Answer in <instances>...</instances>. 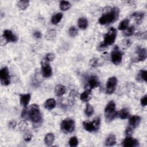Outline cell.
Returning a JSON list of instances; mask_svg holds the SVG:
<instances>
[{
	"label": "cell",
	"mask_w": 147,
	"mask_h": 147,
	"mask_svg": "<svg viewBox=\"0 0 147 147\" xmlns=\"http://www.w3.org/2000/svg\"><path fill=\"white\" fill-rule=\"evenodd\" d=\"M119 14L118 8L106 7L103 9L102 16L99 18V23L100 25H107L115 21Z\"/></svg>",
	"instance_id": "1"
},
{
	"label": "cell",
	"mask_w": 147,
	"mask_h": 147,
	"mask_svg": "<svg viewBox=\"0 0 147 147\" xmlns=\"http://www.w3.org/2000/svg\"><path fill=\"white\" fill-rule=\"evenodd\" d=\"M28 116L34 125H38L41 122L42 116L38 105L33 104L28 110Z\"/></svg>",
	"instance_id": "2"
},
{
	"label": "cell",
	"mask_w": 147,
	"mask_h": 147,
	"mask_svg": "<svg viewBox=\"0 0 147 147\" xmlns=\"http://www.w3.org/2000/svg\"><path fill=\"white\" fill-rule=\"evenodd\" d=\"M117 33V30L115 28H110L107 32L104 35L103 41L99 45V47L105 48L109 45H112L116 39Z\"/></svg>",
	"instance_id": "3"
},
{
	"label": "cell",
	"mask_w": 147,
	"mask_h": 147,
	"mask_svg": "<svg viewBox=\"0 0 147 147\" xmlns=\"http://www.w3.org/2000/svg\"><path fill=\"white\" fill-rule=\"evenodd\" d=\"M115 103L113 100L110 101L106 105L105 109V115L107 122H110L117 117V112L115 111Z\"/></svg>",
	"instance_id": "4"
},
{
	"label": "cell",
	"mask_w": 147,
	"mask_h": 147,
	"mask_svg": "<svg viewBox=\"0 0 147 147\" xmlns=\"http://www.w3.org/2000/svg\"><path fill=\"white\" fill-rule=\"evenodd\" d=\"M75 121L71 118H65L63 119L60 124V128L64 133H70L75 130Z\"/></svg>",
	"instance_id": "5"
},
{
	"label": "cell",
	"mask_w": 147,
	"mask_h": 147,
	"mask_svg": "<svg viewBox=\"0 0 147 147\" xmlns=\"http://www.w3.org/2000/svg\"><path fill=\"white\" fill-rule=\"evenodd\" d=\"M122 52L117 45H115L111 53V60L112 63L115 65H118L122 61Z\"/></svg>",
	"instance_id": "6"
},
{
	"label": "cell",
	"mask_w": 147,
	"mask_h": 147,
	"mask_svg": "<svg viewBox=\"0 0 147 147\" xmlns=\"http://www.w3.org/2000/svg\"><path fill=\"white\" fill-rule=\"evenodd\" d=\"M0 80L2 85L8 86L10 83L9 69L7 67H3L0 71Z\"/></svg>",
	"instance_id": "7"
},
{
	"label": "cell",
	"mask_w": 147,
	"mask_h": 147,
	"mask_svg": "<svg viewBox=\"0 0 147 147\" xmlns=\"http://www.w3.org/2000/svg\"><path fill=\"white\" fill-rule=\"evenodd\" d=\"M100 84V82L98 78L95 75H90L87 78L86 82V90L94 89L98 87Z\"/></svg>",
	"instance_id": "8"
},
{
	"label": "cell",
	"mask_w": 147,
	"mask_h": 147,
	"mask_svg": "<svg viewBox=\"0 0 147 147\" xmlns=\"http://www.w3.org/2000/svg\"><path fill=\"white\" fill-rule=\"evenodd\" d=\"M117 84V79L115 76L110 77L108 79L106 86V92L107 94H111L114 92L116 86Z\"/></svg>",
	"instance_id": "9"
},
{
	"label": "cell",
	"mask_w": 147,
	"mask_h": 147,
	"mask_svg": "<svg viewBox=\"0 0 147 147\" xmlns=\"http://www.w3.org/2000/svg\"><path fill=\"white\" fill-rule=\"evenodd\" d=\"M41 74L43 77L49 78L52 74V69L51 66L47 61L44 60L41 63Z\"/></svg>",
	"instance_id": "10"
},
{
	"label": "cell",
	"mask_w": 147,
	"mask_h": 147,
	"mask_svg": "<svg viewBox=\"0 0 147 147\" xmlns=\"http://www.w3.org/2000/svg\"><path fill=\"white\" fill-rule=\"evenodd\" d=\"M2 37L4 41L5 40L6 43L9 42H16L18 40L17 36L13 34V32L10 30H4Z\"/></svg>",
	"instance_id": "11"
},
{
	"label": "cell",
	"mask_w": 147,
	"mask_h": 147,
	"mask_svg": "<svg viewBox=\"0 0 147 147\" xmlns=\"http://www.w3.org/2000/svg\"><path fill=\"white\" fill-rule=\"evenodd\" d=\"M122 145L124 147H136L139 145V142L137 140L130 136L127 137L123 140Z\"/></svg>",
	"instance_id": "12"
},
{
	"label": "cell",
	"mask_w": 147,
	"mask_h": 147,
	"mask_svg": "<svg viewBox=\"0 0 147 147\" xmlns=\"http://www.w3.org/2000/svg\"><path fill=\"white\" fill-rule=\"evenodd\" d=\"M137 56L136 57V62H139L141 61H144L146 60L147 57V52L145 48H138L136 52Z\"/></svg>",
	"instance_id": "13"
},
{
	"label": "cell",
	"mask_w": 147,
	"mask_h": 147,
	"mask_svg": "<svg viewBox=\"0 0 147 147\" xmlns=\"http://www.w3.org/2000/svg\"><path fill=\"white\" fill-rule=\"evenodd\" d=\"M31 98V95L30 94H21L20 95V104L25 109L27 107Z\"/></svg>",
	"instance_id": "14"
},
{
	"label": "cell",
	"mask_w": 147,
	"mask_h": 147,
	"mask_svg": "<svg viewBox=\"0 0 147 147\" xmlns=\"http://www.w3.org/2000/svg\"><path fill=\"white\" fill-rule=\"evenodd\" d=\"M141 121V118L138 115H133L129 118V124L130 127L133 129L136 128L138 126Z\"/></svg>",
	"instance_id": "15"
},
{
	"label": "cell",
	"mask_w": 147,
	"mask_h": 147,
	"mask_svg": "<svg viewBox=\"0 0 147 147\" xmlns=\"http://www.w3.org/2000/svg\"><path fill=\"white\" fill-rule=\"evenodd\" d=\"M44 105L45 109L48 110H51L55 107L56 105V102L53 98H49L45 102Z\"/></svg>",
	"instance_id": "16"
},
{
	"label": "cell",
	"mask_w": 147,
	"mask_h": 147,
	"mask_svg": "<svg viewBox=\"0 0 147 147\" xmlns=\"http://www.w3.org/2000/svg\"><path fill=\"white\" fill-rule=\"evenodd\" d=\"M83 126L84 129L89 132H94L96 131L97 130L95 127L94 125H93L92 122L88 121H86L83 122Z\"/></svg>",
	"instance_id": "17"
},
{
	"label": "cell",
	"mask_w": 147,
	"mask_h": 147,
	"mask_svg": "<svg viewBox=\"0 0 147 147\" xmlns=\"http://www.w3.org/2000/svg\"><path fill=\"white\" fill-rule=\"evenodd\" d=\"M117 142L116 137L114 134H111L108 136L106 141H105V145L107 146H111L115 145Z\"/></svg>",
	"instance_id": "18"
},
{
	"label": "cell",
	"mask_w": 147,
	"mask_h": 147,
	"mask_svg": "<svg viewBox=\"0 0 147 147\" xmlns=\"http://www.w3.org/2000/svg\"><path fill=\"white\" fill-rule=\"evenodd\" d=\"M91 98V90H86L80 95V99L82 101L88 102Z\"/></svg>",
	"instance_id": "19"
},
{
	"label": "cell",
	"mask_w": 147,
	"mask_h": 147,
	"mask_svg": "<svg viewBox=\"0 0 147 147\" xmlns=\"http://www.w3.org/2000/svg\"><path fill=\"white\" fill-rule=\"evenodd\" d=\"M65 87L61 84H57L55 88V94L57 96H60L65 93Z\"/></svg>",
	"instance_id": "20"
},
{
	"label": "cell",
	"mask_w": 147,
	"mask_h": 147,
	"mask_svg": "<svg viewBox=\"0 0 147 147\" xmlns=\"http://www.w3.org/2000/svg\"><path fill=\"white\" fill-rule=\"evenodd\" d=\"M129 116V111L126 108L122 109L121 110L117 112V117H118L122 119H126Z\"/></svg>",
	"instance_id": "21"
},
{
	"label": "cell",
	"mask_w": 147,
	"mask_h": 147,
	"mask_svg": "<svg viewBox=\"0 0 147 147\" xmlns=\"http://www.w3.org/2000/svg\"><path fill=\"white\" fill-rule=\"evenodd\" d=\"M55 140V136L52 133H49L46 134L44 138V142L47 146H51Z\"/></svg>",
	"instance_id": "22"
},
{
	"label": "cell",
	"mask_w": 147,
	"mask_h": 147,
	"mask_svg": "<svg viewBox=\"0 0 147 147\" xmlns=\"http://www.w3.org/2000/svg\"><path fill=\"white\" fill-rule=\"evenodd\" d=\"M88 20L85 17H80L78 21V25L80 29L84 30L88 26Z\"/></svg>",
	"instance_id": "23"
},
{
	"label": "cell",
	"mask_w": 147,
	"mask_h": 147,
	"mask_svg": "<svg viewBox=\"0 0 147 147\" xmlns=\"http://www.w3.org/2000/svg\"><path fill=\"white\" fill-rule=\"evenodd\" d=\"M63 17V14L61 12H59L54 14L51 18V23L53 25L57 24L61 20Z\"/></svg>",
	"instance_id": "24"
},
{
	"label": "cell",
	"mask_w": 147,
	"mask_h": 147,
	"mask_svg": "<svg viewBox=\"0 0 147 147\" xmlns=\"http://www.w3.org/2000/svg\"><path fill=\"white\" fill-rule=\"evenodd\" d=\"M131 17L134 18L137 24H140L144 17V13L142 12H136L131 14Z\"/></svg>",
	"instance_id": "25"
},
{
	"label": "cell",
	"mask_w": 147,
	"mask_h": 147,
	"mask_svg": "<svg viewBox=\"0 0 147 147\" xmlns=\"http://www.w3.org/2000/svg\"><path fill=\"white\" fill-rule=\"evenodd\" d=\"M56 36V31L55 29H50L47 31L45 37L47 40H53Z\"/></svg>",
	"instance_id": "26"
},
{
	"label": "cell",
	"mask_w": 147,
	"mask_h": 147,
	"mask_svg": "<svg viewBox=\"0 0 147 147\" xmlns=\"http://www.w3.org/2000/svg\"><path fill=\"white\" fill-rule=\"evenodd\" d=\"M29 5V1L28 0H21L17 2L18 7L21 10H25Z\"/></svg>",
	"instance_id": "27"
},
{
	"label": "cell",
	"mask_w": 147,
	"mask_h": 147,
	"mask_svg": "<svg viewBox=\"0 0 147 147\" xmlns=\"http://www.w3.org/2000/svg\"><path fill=\"white\" fill-rule=\"evenodd\" d=\"M129 20L127 18L124 19L118 25V29L120 30H124L125 29H126L129 25Z\"/></svg>",
	"instance_id": "28"
},
{
	"label": "cell",
	"mask_w": 147,
	"mask_h": 147,
	"mask_svg": "<svg viewBox=\"0 0 147 147\" xmlns=\"http://www.w3.org/2000/svg\"><path fill=\"white\" fill-rule=\"evenodd\" d=\"M71 6V5L68 1H61L60 3V8L61 10H63V11H65L69 9Z\"/></svg>",
	"instance_id": "29"
},
{
	"label": "cell",
	"mask_w": 147,
	"mask_h": 147,
	"mask_svg": "<svg viewBox=\"0 0 147 147\" xmlns=\"http://www.w3.org/2000/svg\"><path fill=\"white\" fill-rule=\"evenodd\" d=\"M94 112V109L93 106L90 104H87L86 109H85V114L86 115L89 117L91 116Z\"/></svg>",
	"instance_id": "30"
},
{
	"label": "cell",
	"mask_w": 147,
	"mask_h": 147,
	"mask_svg": "<svg viewBox=\"0 0 147 147\" xmlns=\"http://www.w3.org/2000/svg\"><path fill=\"white\" fill-rule=\"evenodd\" d=\"M135 30V28L134 26H131L130 27H127L126 29L123 31V34L125 36H130L133 34Z\"/></svg>",
	"instance_id": "31"
},
{
	"label": "cell",
	"mask_w": 147,
	"mask_h": 147,
	"mask_svg": "<svg viewBox=\"0 0 147 147\" xmlns=\"http://www.w3.org/2000/svg\"><path fill=\"white\" fill-rule=\"evenodd\" d=\"M69 145L71 147H75L78 145V140L76 137L74 136L71 137L69 140Z\"/></svg>",
	"instance_id": "32"
},
{
	"label": "cell",
	"mask_w": 147,
	"mask_h": 147,
	"mask_svg": "<svg viewBox=\"0 0 147 147\" xmlns=\"http://www.w3.org/2000/svg\"><path fill=\"white\" fill-rule=\"evenodd\" d=\"M69 34L71 37H75L78 33V30L75 26H71L69 29Z\"/></svg>",
	"instance_id": "33"
},
{
	"label": "cell",
	"mask_w": 147,
	"mask_h": 147,
	"mask_svg": "<svg viewBox=\"0 0 147 147\" xmlns=\"http://www.w3.org/2000/svg\"><path fill=\"white\" fill-rule=\"evenodd\" d=\"M139 77L142 80L146 82L147 80V71L146 70L141 69L139 72Z\"/></svg>",
	"instance_id": "34"
},
{
	"label": "cell",
	"mask_w": 147,
	"mask_h": 147,
	"mask_svg": "<svg viewBox=\"0 0 147 147\" xmlns=\"http://www.w3.org/2000/svg\"><path fill=\"white\" fill-rule=\"evenodd\" d=\"M93 125H94L95 127L96 130H98L100 125V118L99 117H96L95 118H94L93 121H92Z\"/></svg>",
	"instance_id": "35"
},
{
	"label": "cell",
	"mask_w": 147,
	"mask_h": 147,
	"mask_svg": "<svg viewBox=\"0 0 147 147\" xmlns=\"http://www.w3.org/2000/svg\"><path fill=\"white\" fill-rule=\"evenodd\" d=\"M32 134L30 131H26L25 133H24V139L25 141L26 142H29L31 140H32Z\"/></svg>",
	"instance_id": "36"
},
{
	"label": "cell",
	"mask_w": 147,
	"mask_h": 147,
	"mask_svg": "<svg viewBox=\"0 0 147 147\" xmlns=\"http://www.w3.org/2000/svg\"><path fill=\"white\" fill-rule=\"evenodd\" d=\"M18 126H19V128H20V130L22 131H24L26 130V128H27V123L25 121H22L20 122L19 125H18Z\"/></svg>",
	"instance_id": "37"
},
{
	"label": "cell",
	"mask_w": 147,
	"mask_h": 147,
	"mask_svg": "<svg viewBox=\"0 0 147 147\" xmlns=\"http://www.w3.org/2000/svg\"><path fill=\"white\" fill-rule=\"evenodd\" d=\"M131 44V42L129 39H126L122 41V45L124 48H127L130 46Z\"/></svg>",
	"instance_id": "38"
},
{
	"label": "cell",
	"mask_w": 147,
	"mask_h": 147,
	"mask_svg": "<svg viewBox=\"0 0 147 147\" xmlns=\"http://www.w3.org/2000/svg\"><path fill=\"white\" fill-rule=\"evenodd\" d=\"M98 59L96 58H94L91 59L90 61L89 65L92 67H95L98 65Z\"/></svg>",
	"instance_id": "39"
},
{
	"label": "cell",
	"mask_w": 147,
	"mask_h": 147,
	"mask_svg": "<svg viewBox=\"0 0 147 147\" xmlns=\"http://www.w3.org/2000/svg\"><path fill=\"white\" fill-rule=\"evenodd\" d=\"M17 126V122L15 120H11L8 123V127L10 129H14Z\"/></svg>",
	"instance_id": "40"
},
{
	"label": "cell",
	"mask_w": 147,
	"mask_h": 147,
	"mask_svg": "<svg viewBox=\"0 0 147 147\" xmlns=\"http://www.w3.org/2000/svg\"><path fill=\"white\" fill-rule=\"evenodd\" d=\"M133 133V128L130 126L127 127L125 130V134L127 137H130L131 136Z\"/></svg>",
	"instance_id": "41"
},
{
	"label": "cell",
	"mask_w": 147,
	"mask_h": 147,
	"mask_svg": "<svg viewBox=\"0 0 147 147\" xmlns=\"http://www.w3.org/2000/svg\"><path fill=\"white\" fill-rule=\"evenodd\" d=\"M140 103L142 106H145L147 105V96L146 95H145L143 96L141 100H140Z\"/></svg>",
	"instance_id": "42"
},
{
	"label": "cell",
	"mask_w": 147,
	"mask_h": 147,
	"mask_svg": "<svg viewBox=\"0 0 147 147\" xmlns=\"http://www.w3.org/2000/svg\"><path fill=\"white\" fill-rule=\"evenodd\" d=\"M55 58V55L53 53H48L45 56V60L47 61H52Z\"/></svg>",
	"instance_id": "43"
},
{
	"label": "cell",
	"mask_w": 147,
	"mask_h": 147,
	"mask_svg": "<svg viewBox=\"0 0 147 147\" xmlns=\"http://www.w3.org/2000/svg\"><path fill=\"white\" fill-rule=\"evenodd\" d=\"M33 36L35 38L38 39V38H41L42 37V34L41 33L38 31V30H36L33 33Z\"/></svg>",
	"instance_id": "44"
}]
</instances>
